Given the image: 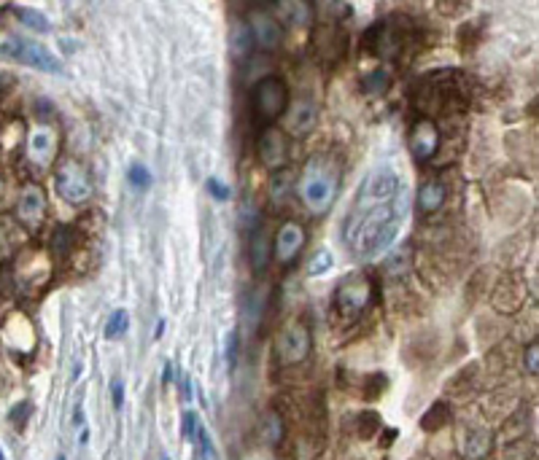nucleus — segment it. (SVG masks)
Returning a JSON list of instances; mask_svg holds the SVG:
<instances>
[{
	"mask_svg": "<svg viewBox=\"0 0 539 460\" xmlns=\"http://www.w3.org/2000/svg\"><path fill=\"white\" fill-rule=\"evenodd\" d=\"M378 428H380L378 412H364V414L356 417V434L361 436V439H372V436L378 434Z\"/></svg>",
	"mask_w": 539,
	"mask_h": 460,
	"instance_id": "cd10ccee",
	"label": "nucleus"
},
{
	"mask_svg": "<svg viewBox=\"0 0 539 460\" xmlns=\"http://www.w3.org/2000/svg\"><path fill=\"white\" fill-rule=\"evenodd\" d=\"M0 460H3V452H0Z\"/></svg>",
	"mask_w": 539,
	"mask_h": 460,
	"instance_id": "ea45409f",
	"label": "nucleus"
},
{
	"mask_svg": "<svg viewBox=\"0 0 539 460\" xmlns=\"http://www.w3.org/2000/svg\"><path fill=\"white\" fill-rule=\"evenodd\" d=\"M195 441L200 444V455H202V460H221V455H219V449L213 447V441H210V436H208V431L200 425L197 428V436H195Z\"/></svg>",
	"mask_w": 539,
	"mask_h": 460,
	"instance_id": "c85d7f7f",
	"label": "nucleus"
},
{
	"mask_svg": "<svg viewBox=\"0 0 539 460\" xmlns=\"http://www.w3.org/2000/svg\"><path fill=\"white\" fill-rule=\"evenodd\" d=\"M394 436H396V431H386V439H383V444H391Z\"/></svg>",
	"mask_w": 539,
	"mask_h": 460,
	"instance_id": "4c0bfd02",
	"label": "nucleus"
},
{
	"mask_svg": "<svg viewBox=\"0 0 539 460\" xmlns=\"http://www.w3.org/2000/svg\"><path fill=\"white\" fill-rule=\"evenodd\" d=\"M410 207V192L402 175L375 169L361 181L343 224V242L356 258H378L399 237Z\"/></svg>",
	"mask_w": 539,
	"mask_h": 460,
	"instance_id": "f257e3e1",
	"label": "nucleus"
},
{
	"mask_svg": "<svg viewBox=\"0 0 539 460\" xmlns=\"http://www.w3.org/2000/svg\"><path fill=\"white\" fill-rule=\"evenodd\" d=\"M375 299V280L367 272H354L334 291V310L343 318H359Z\"/></svg>",
	"mask_w": 539,
	"mask_h": 460,
	"instance_id": "39448f33",
	"label": "nucleus"
},
{
	"mask_svg": "<svg viewBox=\"0 0 539 460\" xmlns=\"http://www.w3.org/2000/svg\"><path fill=\"white\" fill-rule=\"evenodd\" d=\"M307 245V231L299 221H283L272 240V256L281 266H292Z\"/></svg>",
	"mask_w": 539,
	"mask_h": 460,
	"instance_id": "1a4fd4ad",
	"label": "nucleus"
},
{
	"mask_svg": "<svg viewBox=\"0 0 539 460\" xmlns=\"http://www.w3.org/2000/svg\"><path fill=\"white\" fill-rule=\"evenodd\" d=\"M286 135H294V137H305V135L313 132L316 121H319V108L316 103L310 100H297L292 103V108H286Z\"/></svg>",
	"mask_w": 539,
	"mask_h": 460,
	"instance_id": "ddd939ff",
	"label": "nucleus"
},
{
	"mask_svg": "<svg viewBox=\"0 0 539 460\" xmlns=\"http://www.w3.org/2000/svg\"><path fill=\"white\" fill-rule=\"evenodd\" d=\"M251 108L254 116L265 124H272L275 119H281L286 108H289V86L281 75H265L254 92H251Z\"/></svg>",
	"mask_w": 539,
	"mask_h": 460,
	"instance_id": "20e7f679",
	"label": "nucleus"
},
{
	"mask_svg": "<svg viewBox=\"0 0 539 460\" xmlns=\"http://www.w3.org/2000/svg\"><path fill=\"white\" fill-rule=\"evenodd\" d=\"M537 350H539V345H537V339H534V342H531V345L526 347V369H528V375H537V372H539Z\"/></svg>",
	"mask_w": 539,
	"mask_h": 460,
	"instance_id": "f704fd0d",
	"label": "nucleus"
},
{
	"mask_svg": "<svg viewBox=\"0 0 539 460\" xmlns=\"http://www.w3.org/2000/svg\"><path fill=\"white\" fill-rule=\"evenodd\" d=\"M445 197H448V189H445V183L442 181H426L421 189H418V197H416V207L421 216H431V213H437L442 207V202H445Z\"/></svg>",
	"mask_w": 539,
	"mask_h": 460,
	"instance_id": "dca6fc26",
	"label": "nucleus"
},
{
	"mask_svg": "<svg viewBox=\"0 0 539 460\" xmlns=\"http://www.w3.org/2000/svg\"><path fill=\"white\" fill-rule=\"evenodd\" d=\"M332 266V253L327 251V248H319L316 253L310 256V261H307V275L310 278H321V275H327Z\"/></svg>",
	"mask_w": 539,
	"mask_h": 460,
	"instance_id": "bb28decb",
	"label": "nucleus"
},
{
	"mask_svg": "<svg viewBox=\"0 0 539 460\" xmlns=\"http://www.w3.org/2000/svg\"><path fill=\"white\" fill-rule=\"evenodd\" d=\"M54 189L65 202L71 205H84L95 194V183L86 167L76 159H62L54 169Z\"/></svg>",
	"mask_w": 539,
	"mask_h": 460,
	"instance_id": "423d86ee",
	"label": "nucleus"
},
{
	"mask_svg": "<svg viewBox=\"0 0 539 460\" xmlns=\"http://www.w3.org/2000/svg\"><path fill=\"white\" fill-rule=\"evenodd\" d=\"M162 331H165V320H160V323H157V334H154V337L160 339V337H162Z\"/></svg>",
	"mask_w": 539,
	"mask_h": 460,
	"instance_id": "58836bf2",
	"label": "nucleus"
},
{
	"mask_svg": "<svg viewBox=\"0 0 539 460\" xmlns=\"http://www.w3.org/2000/svg\"><path fill=\"white\" fill-rule=\"evenodd\" d=\"M230 46H232L235 57H245V54H251V48L257 46V43H254V36H251V27H248V22H235L232 24V33H230Z\"/></svg>",
	"mask_w": 539,
	"mask_h": 460,
	"instance_id": "a211bd4d",
	"label": "nucleus"
},
{
	"mask_svg": "<svg viewBox=\"0 0 539 460\" xmlns=\"http://www.w3.org/2000/svg\"><path fill=\"white\" fill-rule=\"evenodd\" d=\"M16 218L27 229H38L41 221L46 218V194L38 183H27L16 197Z\"/></svg>",
	"mask_w": 539,
	"mask_h": 460,
	"instance_id": "9b49d317",
	"label": "nucleus"
},
{
	"mask_svg": "<svg viewBox=\"0 0 539 460\" xmlns=\"http://www.w3.org/2000/svg\"><path fill=\"white\" fill-rule=\"evenodd\" d=\"M361 89H364V95H383L386 89H389V73L386 70H372L367 73L364 78H361Z\"/></svg>",
	"mask_w": 539,
	"mask_h": 460,
	"instance_id": "a878e982",
	"label": "nucleus"
},
{
	"mask_svg": "<svg viewBox=\"0 0 539 460\" xmlns=\"http://www.w3.org/2000/svg\"><path fill=\"white\" fill-rule=\"evenodd\" d=\"M76 245V231L71 226H57L54 234H51V251L57 256L71 253V248Z\"/></svg>",
	"mask_w": 539,
	"mask_h": 460,
	"instance_id": "b1692460",
	"label": "nucleus"
},
{
	"mask_svg": "<svg viewBox=\"0 0 539 460\" xmlns=\"http://www.w3.org/2000/svg\"><path fill=\"white\" fill-rule=\"evenodd\" d=\"M286 436V425H283V417L278 412H267L262 417V439L267 441L270 447H278Z\"/></svg>",
	"mask_w": 539,
	"mask_h": 460,
	"instance_id": "6ab92c4d",
	"label": "nucleus"
},
{
	"mask_svg": "<svg viewBox=\"0 0 539 460\" xmlns=\"http://www.w3.org/2000/svg\"><path fill=\"white\" fill-rule=\"evenodd\" d=\"M448 417H451V409H448V404H442V401H437V404H431L429 412L421 417V428L423 431H429V434H434V431H440L442 425L448 423Z\"/></svg>",
	"mask_w": 539,
	"mask_h": 460,
	"instance_id": "aec40b11",
	"label": "nucleus"
},
{
	"mask_svg": "<svg viewBox=\"0 0 539 460\" xmlns=\"http://www.w3.org/2000/svg\"><path fill=\"white\" fill-rule=\"evenodd\" d=\"M248 258L257 272H262L265 266L270 264V256H272V245H270V237L262 229H257L254 234H248Z\"/></svg>",
	"mask_w": 539,
	"mask_h": 460,
	"instance_id": "f3484780",
	"label": "nucleus"
},
{
	"mask_svg": "<svg viewBox=\"0 0 539 460\" xmlns=\"http://www.w3.org/2000/svg\"><path fill=\"white\" fill-rule=\"evenodd\" d=\"M407 145H410V154L418 162H429V159L437 157L442 145V132L437 121L429 119V116H421V119L413 121V127L407 132Z\"/></svg>",
	"mask_w": 539,
	"mask_h": 460,
	"instance_id": "6e6552de",
	"label": "nucleus"
},
{
	"mask_svg": "<svg viewBox=\"0 0 539 460\" xmlns=\"http://www.w3.org/2000/svg\"><path fill=\"white\" fill-rule=\"evenodd\" d=\"M205 189H208L210 197H213V199H219V202L230 199V186H224L219 178H208V181H205Z\"/></svg>",
	"mask_w": 539,
	"mask_h": 460,
	"instance_id": "473e14b6",
	"label": "nucleus"
},
{
	"mask_svg": "<svg viewBox=\"0 0 539 460\" xmlns=\"http://www.w3.org/2000/svg\"><path fill=\"white\" fill-rule=\"evenodd\" d=\"M257 157L267 169L278 172L289 162V137L278 127H265L257 140Z\"/></svg>",
	"mask_w": 539,
	"mask_h": 460,
	"instance_id": "9d476101",
	"label": "nucleus"
},
{
	"mask_svg": "<svg viewBox=\"0 0 539 460\" xmlns=\"http://www.w3.org/2000/svg\"><path fill=\"white\" fill-rule=\"evenodd\" d=\"M127 181H130V186L138 189V192H148V189H151V181H154V175H151V169H148L146 164L135 162V164H130V169H127Z\"/></svg>",
	"mask_w": 539,
	"mask_h": 460,
	"instance_id": "5701e85b",
	"label": "nucleus"
},
{
	"mask_svg": "<svg viewBox=\"0 0 539 460\" xmlns=\"http://www.w3.org/2000/svg\"><path fill=\"white\" fill-rule=\"evenodd\" d=\"M30 401H19L16 407H11V412H9V417H11V423L16 425V428H25L27 423V414H30Z\"/></svg>",
	"mask_w": 539,
	"mask_h": 460,
	"instance_id": "7c9ffc66",
	"label": "nucleus"
},
{
	"mask_svg": "<svg viewBox=\"0 0 539 460\" xmlns=\"http://www.w3.org/2000/svg\"><path fill=\"white\" fill-rule=\"evenodd\" d=\"M245 22L251 27V36H254V43H257V46L267 48V51L281 46L283 27L275 16H270L267 11H251Z\"/></svg>",
	"mask_w": 539,
	"mask_h": 460,
	"instance_id": "f8f14e48",
	"label": "nucleus"
},
{
	"mask_svg": "<svg viewBox=\"0 0 539 460\" xmlns=\"http://www.w3.org/2000/svg\"><path fill=\"white\" fill-rule=\"evenodd\" d=\"M162 460H168V458H162Z\"/></svg>",
	"mask_w": 539,
	"mask_h": 460,
	"instance_id": "a19ab883",
	"label": "nucleus"
},
{
	"mask_svg": "<svg viewBox=\"0 0 539 460\" xmlns=\"http://www.w3.org/2000/svg\"><path fill=\"white\" fill-rule=\"evenodd\" d=\"M235 358H237V331H232L230 339H227V363L232 366Z\"/></svg>",
	"mask_w": 539,
	"mask_h": 460,
	"instance_id": "c9c22d12",
	"label": "nucleus"
},
{
	"mask_svg": "<svg viewBox=\"0 0 539 460\" xmlns=\"http://www.w3.org/2000/svg\"><path fill=\"white\" fill-rule=\"evenodd\" d=\"M389 385L386 382V377L383 375H369L367 377V385H364V399H378L380 390Z\"/></svg>",
	"mask_w": 539,
	"mask_h": 460,
	"instance_id": "c756f323",
	"label": "nucleus"
},
{
	"mask_svg": "<svg viewBox=\"0 0 539 460\" xmlns=\"http://www.w3.org/2000/svg\"><path fill=\"white\" fill-rule=\"evenodd\" d=\"M197 428H200V420H197L195 412H184V423H181V434H184L186 441H195Z\"/></svg>",
	"mask_w": 539,
	"mask_h": 460,
	"instance_id": "2f4dec72",
	"label": "nucleus"
},
{
	"mask_svg": "<svg viewBox=\"0 0 539 460\" xmlns=\"http://www.w3.org/2000/svg\"><path fill=\"white\" fill-rule=\"evenodd\" d=\"M181 390H184V399H192V382H189V375L186 372H181Z\"/></svg>",
	"mask_w": 539,
	"mask_h": 460,
	"instance_id": "e433bc0d",
	"label": "nucleus"
},
{
	"mask_svg": "<svg viewBox=\"0 0 539 460\" xmlns=\"http://www.w3.org/2000/svg\"><path fill=\"white\" fill-rule=\"evenodd\" d=\"M111 401H113V407L116 409H122L124 407V382L116 377V380H111Z\"/></svg>",
	"mask_w": 539,
	"mask_h": 460,
	"instance_id": "72a5a7b5",
	"label": "nucleus"
},
{
	"mask_svg": "<svg viewBox=\"0 0 539 460\" xmlns=\"http://www.w3.org/2000/svg\"><path fill=\"white\" fill-rule=\"evenodd\" d=\"M310 350H313V331L305 320H292L275 339V355L283 366H297L307 361Z\"/></svg>",
	"mask_w": 539,
	"mask_h": 460,
	"instance_id": "0eeeda50",
	"label": "nucleus"
},
{
	"mask_svg": "<svg viewBox=\"0 0 539 460\" xmlns=\"http://www.w3.org/2000/svg\"><path fill=\"white\" fill-rule=\"evenodd\" d=\"M289 194H292V175H289L286 169L272 172V181H270V197H272L275 202H283Z\"/></svg>",
	"mask_w": 539,
	"mask_h": 460,
	"instance_id": "393cba45",
	"label": "nucleus"
},
{
	"mask_svg": "<svg viewBox=\"0 0 539 460\" xmlns=\"http://www.w3.org/2000/svg\"><path fill=\"white\" fill-rule=\"evenodd\" d=\"M27 143H30V157L36 159L38 164H49L54 154H57V130L51 127L49 121H41L30 132Z\"/></svg>",
	"mask_w": 539,
	"mask_h": 460,
	"instance_id": "4468645a",
	"label": "nucleus"
},
{
	"mask_svg": "<svg viewBox=\"0 0 539 460\" xmlns=\"http://www.w3.org/2000/svg\"><path fill=\"white\" fill-rule=\"evenodd\" d=\"M11 9H14V14L22 19V24H27V27H33V30H38V33H49L51 30V22L41 11H36V9H25V6H11Z\"/></svg>",
	"mask_w": 539,
	"mask_h": 460,
	"instance_id": "412c9836",
	"label": "nucleus"
},
{
	"mask_svg": "<svg viewBox=\"0 0 539 460\" xmlns=\"http://www.w3.org/2000/svg\"><path fill=\"white\" fill-rule=\"evenodd\" d=\"M0 54L14 62H19V65H27V68H33V70L57 73V75L65 73V65L60 62V57H54V51H49L43 43H38L33 38L11 36L0 46Z\"/></svg>",
	"mask_w": 539,
	"mask_h": 460,
	"instance_id": "7ed1b4c3",
	"label": "nucleus"
},
{
	"mask_svg": "<svg viewBox=\"0 0 539 460\" xmlns=\"http://www.w3.org/2000/svg\"><path fill=\"white\" fill-rule=\"evenodd\" d=\"M343 178V162L329 154H316L302 164L297 178V194L313 216H324L332 207Z\"/></svg>",
	"mask_w": 539,
	"mask_h": 460,
	"instance_id": "f03ea898",
	"label": "nucleus"
},
{
	"mask_svg": "<svg viewBox=\"0 0 539 460\" xmlns=\"http://www.w3.org/2000/svg\"><path fill=\"white\" fill-rule=\"evenodd\" d=\"M313 46L319 51L324 60H340L343 51L348 48V36H345L340 27H319L316 36H313Z\"/></svg>",
	"mask_w": 539,
	"mask_h": 460,
	"instance_id": "2eb2a0df",
	"label": "nucleus"
},
{
	"mask_svg": "<svg viewBox=\"0 0 539 460\" xmlns=\"http://www.w3.org/2000/svg\"><path fill=\"white\" fill-rule=\"evenodd\" d=\"M127 328H130V313H127V310H113L111 318L106 320V339L124 337Z\"/></svg>",
	"mask_w": 539,
	"mask_h": 460,
	"instance_id": "4be33fe9",
	"label": "nucleus"
}]
</instances>
